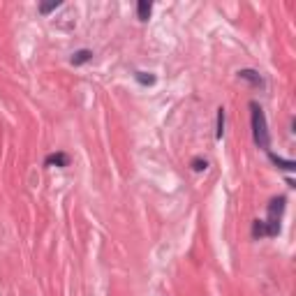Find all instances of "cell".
Segmentation results:
<instances>
[{"instance_id": "cell-9", "label": "cell", "mask_w": 296, "mask_h": 296, "mask_svg": "<svg viewBox=\"0 0 296 296\" xmlns=\"http://www.w3.org/2000/svg\"><path fill=\"white\" fill-rule=\"evenodd\" d=\"M225 134V109L220 106L218 109V130H215V139H222Z\"/></svg>"}, {"instance_id": "cell-11", "label": "cell", "mask_w": 296, "mask_h": 296, "mask_svg": "<svg viewBox=\"0 0 296 296\" xmlns=\"http://www.w3.org/2000/svg\"><path fill=\"white\" fill-rule=\"evenodd\" d=\"M206 167H209V162H206L204 157H194V160H192V169H194V171H206Z\"/></svg>"}, {"instance_id": "cell-8", "label": "cell", "mask_w": 296, "mask_h": 296, "mask_svg": "<svg viewBox=\"0 0 296 296\" xmlns=\"http://www.w3.org/2000/svg\"><path fill=\"white\" fill-rule=\"evenodd\" d=\"M134 77H137V81H139V84H144V86H153V84L157 81L155 74H150V72H137Z\"/></svg>"}, {"instance_id": "cell-10", "label": "cell", "mask_w": 296, "mask_h": 296, "mask_svg": "<svg viewBox=\"0 0 296 296\" xmlns=\"http://www.w3.org/2000/svg\"><path fill=\"white\" fill-rule=\"evenodd\" d=\"M63 2L61 0H51V2H42V5H40V12H42V14H49V12H53V9H58L61 7Z\"/></svg>"}, {"instance_id": "cell-5", "label": "cell", "mask_w": 296, "mask_h": 296, "mask_svg": "<svg viewBox=\"0 0 296 296\" xmlns=\"http://www.w3.org/2000/svg\"><path fill=\"white\" fill-rule=\"evenodd\" d=\"M150 9H153V2H150V0H139V5H137V14H139L141 21H148Z\"/></svg>"}, {"instance_id": "cell-2", "label": "cell", "mask_w": 296, "mask_h": 296, "mask_svg": "<svg viewBox=\"0 0 296 296\" xmlns=\"http://www.w3.org/2000/svg\"><path fill=\"white\" fill-rule=\"evenodd\" d=\"M250 111H253V137L254 144L259 148H269L271 144V134H269V125H266V116L261 111V106L257 102H250Z\"/></svg>"}, {"instance_id": "cell-1", "label": "cell", "mask_w": 296, "mask_h": 296, "mask_svg": "<svg viewBox=\"0 0 296 296\" xmlns=\"http://www.w3.org/2000/svg\"><path fill=\"white\" fill-rule=\"evenodd\" d=\"M285 211V197H275L269 204V220H257L253 225L254 236H278L280 234V215Z\"/></svg>"}, {"instance_id": "cell-4", "label": "cell", "mask_w": 296, "mask_h": 296, "mask_svg": "<svg viewBox=\"0 0 296 296\" xmlns=\"http://www.w3.org/2000/svg\"><path fill=\"white\" fill-rule=\"evenodd\" d=\"M269 157H271V162H273V165H278L280 169H287V171H294V169H296L294 160H282V157H278L275 153H269Z\"/></svg>"}, {"instance_id": "cell-3", "label": "cell", "mask_w": 296, "mask_h": 296, "mask_svg": "<svg viewBox=\"0 0 296 296\" xmlns=\"http://www.w3.org/2000/svg\"><path fill=\"white\" fill-rule=\"evenodd\" d=\"M44 165L46 167H67L70 165V157L65 155V153H53V155H49L46 160H44Z\"/></svg>"}, {"instance_id": "cell-7", "label": "cell", "mask_w": 296, "mask_h": 296, "mask_svg": "<svg viewBox=\"0 0 296 296\" xmlns=\"http://www.w3.org/2000/svg\"><path fill=\"white\" fill-rule=\"evenodd\" d=\"M90 58H93V51L81 49V51H77L74 56H72V65H84V63H88Z\"/></svg>"}, {"instance_id": "cell-6", "label": "cell", "mask_w": 296, "mask_h": 296, "mask_svg": "<svg viewBox=\"0 0 296 296\" xmlns=\"http://www.w3.org/2000/svg\"><path fill=\"white\" fill-rule=\"evenodd\" d=\"M238 77L245 79V81H250V84H254V86H261V84H264L261 77L254 70H241V72H238Z\"/></svg>"}]
</instances>
